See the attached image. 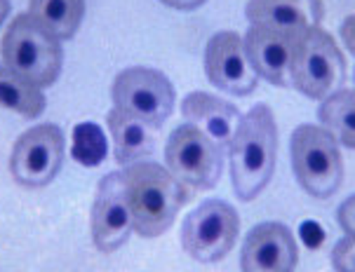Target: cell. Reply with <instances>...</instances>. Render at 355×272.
<instances>
[{
	"label": "cell",
	"mask_w": 355,
	"mask_h": 272,
	"mask_svg": "<svg viewBox=\"0 0 355 272\" xmlns=\"http://www.w3.org/2000/svg\"><path fill=\"white\" fill-rule=\"evenodd\" d=\"M231 155V181L233 190L243 202L254 199L268 185L275 172L278 155V125L273 111L266 104L250 108L228 146Z\"/></svg>",
	"instance_id": "cell-1"
},
{
	"label": "cell",
	"mask_w": 355,
	"mask_h": 272,
	"mask_svg": "<svg viewBox=\"0 0 355 272\" xmlns=\"http://www.w3.org/2000/svg\"><path fill=\"white\" fill-rule=\"evenodd\" d=\"M123 176L130 195L135 233L141 237H160L189 199L184 183L158 162L130 165Z\"/></svg>",
	"instance_id": "cell-2"
},
{
	"label": "cell",
	"mask_w": 355,
	"mask_h": 272,
	"mask_svg": "<svg viewBox=\"0 0 355 272\" xmlns=\"http://www.w3.org/2000/svg\"><path fill=\"white\" fill-rule=\"evenodd\" d=\"M3 62L35 87H50L62 73V40L45 31L31 15L12 19L3 38Z\"/></svg>",
	"instance_id": "cell-3"
},
{
	"label": "cell",
	"mask_w": 355,
	"mask_h": 272,
	"mask_svg": "<svg viewBox=\"0 0 355 272\" xmlns=\"http://www.w3.org/2000/svg\"><path fill=\"white\" fill-rule=\"evenodd\" d=\"M290 157L297 181L309 195L327 199L344 181V157L339 143L324 127L299 125L290 138Z\"/></svg>",
	"instance_id": "cell-4"
},
{
	"label": "cell",
	"mask_w": 355,
	"mask_h": 272,
	"mask_svg": "<svg viewBox=\"0 0 355 272\" xmlns=\"http://www.w3.org/2000/svg\"><path fill=\"white\" fill-rule=\"evenodd\" d=\"M346 78L344 54L334 38L320 26L306 31L297 42L292 64L290 84L309 99H327L339 92Z\"/></svg>",
	"instance_id": "cell-5"
},
{
	"label": "cell",
	"mask_w": 355,
	"mask_h": 272,
	"mask_svg": "<svg viewBox=\"0 0 355 272\" xmlns=\"http://www.w3.org/2000/svg\"><path fill=\"white\" fill-rule=\"evenodd\" d=\"M238 233V211L224 199H205L182 223V246L196 261L216 263L231 253Z\"/></svg>",
	"instance_id": "cell-6"
},
{
	"label": "cell",
	"mask_w": 355,
	"mask_h": 272,
	"mask_svg": "<svg viewBox=\"0 0 355 272\" xmlns=\"http://www.w3.org/2000/svg\"><path fill=\"white\" fill-rule=\"evenodd\" d=\"M111 99L113 108L139 118L153 129H160L174 111V87L170 78L146 66H132L118 73Z\"/></svg>",
	"instance_id": "cell-7"
},
{
	"label": "cell",
	"mask_w": 355,
	"mask_h": 272,
	"mask_svg": "<svg viewBox=\"0 0 355 272\" xmlns=\"http://www.w3.org/2000/svg\"><path fill=\"white\" fill-rule=\"evenodd\" d=\"M165 162L182 183L198 190H209L224 172V150L207 138L196 125H179L167 138Z\"/></svg>",
	"instance_id": "cell-8"
},
{
	"label": "cell",
	"mask_w": 355,
	"mask_h": 272,
	"mask_svg": "<svg viewBox=\"0 0 355 272\" xmlns=\"http://www.w3.org/2000/svg\"><path fill=\"white\" fill-rule=\"evenodd\" d=\"M66 138L57 125H35L17 138L10 155V172L24 188L52 183L64 165Z\"/></svg>",
	"instance_id": "cell-9"
},
{
	"label": "cell",
	"mask_w": 355,
	"mask_h": 272,
	"mask_svg": "<svg viewBox=\"0 0 355 272\" xmlns=\"http://www.w3.org/2000/svg\"><path fill=\"white\" fill-rule=\"evenodd\" d=\"M132 207L123 172H111L99 181L92 204V239L101 251H116L130 239Z\"/></svg>",
	"instance_id": "cell-10"
},
{
	"label": "cell",
	"mask_w": 355,
	"mask_h": 272,
	"mask_svg": "<svg viewBox=\"0 0 355 272\" xmlns=\"http://www.w3.org/2000/svg\"><path fill=\"white\" fill-rule=\"evenodd\" d=\"M205 73L221 92L248 96L257 89V71L245 50V40L236 31L214 33L205 50Z\"/></svg>",
	"instance_id": "cell-11"
},
{
	"label": "cell",
	"mask_w": 355,
	"mask_h": 272,
	"mask_svg": "<svg viewBox=\"0 0 355 272\" xmlns=\"http://www.w3.org/2000/svg\"><path fill=\"white\" fill-rule=\"evenodd\" d=\"M299 261L297 239L282 223H259L245 237L240 268L243 272H294Z\"/></svg>",
	"instance_id": "cell-12"
},
{
	"label": "cell",
	"mask_w": 355,
	"mask_h": 272,
	"mask_svg": "<svg viewBox=\"0 0 355 272\" xmlns=\"http://www.w3.org/2000/svg\"><path fill=\"white\" fill-rule=\"evenodd\" d=\"M299 38L278 33L273 28L250 24L245 33V50L252 62V69L259 78L268 80L275 87H290V64L297 50Z\"/></svg>",
	"instance_id": "cell-13"
},
{
	"label": "cell",
	"mask_w": 355,
	"mask_h": 272,
	"mask_svg": "<svg viewBox=\"0 0 355 272\" xmlns=\"http://www.w3.org/2000/svg\"><path fill=\"white\" fill-rule=\"evenodd\" d=\"M245 15L250 24L302 38L306 31L320 26L322 0H250Z\"/></svg>",
	"instance_id": "cell-14"
},
{
	"label": "cell",
	"mask_w": 355,
	"mask_h": 272,
	"mask_svg": "<svg viewBox=\"0 0 355 272\" xmlns=\"http://www.w3.org/2000/svg\"><path fill=\"white\" fill-rule=\"evenodd\" d=\"M182 113L191 125H196L207 138L219 146L221 150H228L240 125V111L233 104L224 99H216L209 92H191L182 101Z\"/></svg>",
	"instance_id": "cell-15"
},
{
	"label": "cell",
	"mask_w": 355,
	"mask_h": 272,
	"mask_svg": "<svg viewBox=\"0 0 355 272\" xmlns=\"http://www.w3.org/2000/svg\"><path fill=\"white\" fill-rule=\"evenodd\" d=\"M108 132L113 136V146H116V162L118 165H137L144 162V157L153 153V127L141 123L139 118L130 116V113L113 108L106 116Z\"/></svg>",
	"instance_id": "cell-16"
},
{
	"label": "cell",
	"mask_w": 355,
	"mask_h": 272,
	"mask_svg": "<svg viewBox=\"0 0 355 272\" xmlns=\"http://www.w3.org/2000/svg\"><path fill=\"white\" fill-rule=\"evenodd\" d=\"M28 15L54 38L69 40L83 24L85 0H31Z\"/></svg>",
	"instance_id": "cell-17"
},
{
	"label": "cell",
	"mask_w": 355,
	"mask_h": 272,
	"mask_svg": "<svg viewBox=\"0 0 355 272\" xmlns=\"http://www.w3.org/2000/svg\"><path fill=\"white\" fill-rule=\"evenodd\" d=\"M45 94L19 73L0 64V106L24 118H40L45 111Z\"/></svg>",
	"instance_id": "cell-18"
},
{
	"label": "cell",
	"mask_w": 355,
	"mask_h": 272,
	"mask_svg": "<svg viewBox=\"0 0 355 272\" xmlns=\"http://www.w3.org/2000/svg\"><path fill=\"white\" fill-rule=\"evenodd\" d=\"M318 118L336 143L355 150V89H339L327 96L318 108Z\"/></svg>",
	"instance_id": "cell-19"
},
{
	"label": "cell",
	"mask_w": 355,
	"mask_h": 272,
	"mask_svg": "<svg viewBox=\"0 0 355 272\" xmlns=\"http://www.w3.org/2000/svg\"><path fill=\"white\" fill-rule=\"evenodd\" d=\"M332 263L336 272H355V239L344 237L334 244Z\"/></svg>",
	"instance_id": "cell-20"
},
{
	"label": "cell",
	"mask_w": 355,
	"mask_h": 272,
	"mask_svg": "<svg viewBox=\"0 0 355 272\" xmlns=\"http://www.w3.org/2000/svg\"><path fill=\"white\" fill-rule=\"evenodd\" d=\"M336 219H339V226L346 233V237L355 239V195L341 202L339 211H336Z\"/></svg>",
	"instance_id": "cell-21"
},
{
	"label": "cell",
	"mask_w": 355,
	"mask_h": 272,
	"mask_svg": "<svg viewBox=\"0 0 355 272\" xmlns=\"http://www.w3.org/2000/svg\"><path fill=\"white\" fill-rule=\"evenodd\" d=\"M341 40L348 47V52L355 57V15L346 17L344 24H341Z\"/></svg>",
	"instance_id": "cell-22"
},
{
	"label": "cell",
	"mask_w": 355,
	"mask_h": 272,
	"mask_svg": "<svg viewBox=\"0 0 355 272\" xmlns=\"http://www.w3.org/2000/svg\"><path fill=\"white\" fill-rule=\"evenodd\" d=\"M162 5L172 10H182V12H191V10H198L200 5H205L207 0H160Z\"/></svg>",
	"instance_id": "cell-23"
},
{
	"label": "cell",
	"mask_w": 355,
	"mask_h": 272,
	"mask_svg": "<svg viewBox=\"0 0 355 272\" xmlns=\"http://www.w3.org/2000/svg\"><path fill=\"white\" fill-rule=\"evenodd\" d=\"M8 15H10V0H0V26L8 19Z\"/></svg>",
	"instance_id": "cell-24"
},
{
	"label": "cell",
	"mask_w": 355,
	"mask_h": 272,
	"mask_svg": "<svg viewBox=\"0 0 355 272\" xmlns=\"http://www.w3.org/2000/svg\"><path fill=\"white\" fill-rule=\"evenodd\" d=\"M353 78H355V75H353Z\"/></svg>",
	"instance_id": "cell-25"
}]
</instances>
